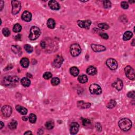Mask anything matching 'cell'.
<instances>
[{
    "label": "cell",
    "mask_w": 135,
    "mask_h": 135,
    "mask_svg": "<svg viewBox=\"0 0 135 135\" xmlns=\"http://www.w3.org/2000/svg\"><path fill=\"white\" fill-rule=\"evenodd\" d=\"M40 45H41V47L42 48L44 49V48H46V43H45L44 41H42L41 42V43H40Z\"/></svg>",
    "instance_id": "b9f144b4"
},
{
    "label": "cell",
    "mask_w": 135,
    "mask_h": 135,
    "mask_svg": "<svg viewBox=\"0 0 135 135\" xmlns=\"http://www.w3.org/2000/svg\"><path fill=\"white\" fill-rule=\"evenodd\" d=\"M79 129V125L77 122H73L70 126V132L72 135H75L78 133Z\"/></svg>",
    "instance_id": "8fae6325"
},
{
    "label": "cell",
    "mask_w": 135,
    "mask_h": 135,
    "mask_svg": "<svg viewBox=\"0 0 135 135\" xmlns=\"http://www.w3.org/2000/svg\"><path fill=\"white\" fill-rule=\"evenodd\" d=\"M70 53L73 56H77L81 52V48L79 44L74 43L70 47Z\"/></svg>",
    "instance_id": "277c9868"
},
{
    "label": "cell",
    "mask_w": 135,
    "mask_h": 135,
    "mask_svg": "<svg viewBox=\"0 0 135 135\" xmlns=\"http://www.w3.org/2000/svg\"><path fill=\"white\" fill-rule=\"evenodd\" d=\"M21 17H22L23 20H24L25 22H30L32 19V14L30 12L25 11L23 13Z\"/></svg>",
    "instance_id": "9a60e30c"
},
{
    "label": "cell",
    "mask_w": 135,
    "mask_h": 135,
    "mask_svg": "<svg viewBox=\"0 0 135 135\" xmlns=\"http://www.w3.org/2000/svg\"><path fill=\"white\" fill-rule=\"evenodd\" d=\"M99 35H100V36L101 37H102V38L104 39L107 40L109 38L108 35H107V34H106V33H101L99 34Z\"/></svg>",
    "instance_id": "60d3db41"
},
{
    "label": "cell",
    "mask_w": 135,
    "mask_h": 135,
    "mask_svg": "<svg viewBox=\"0 0 135 135\" xmlns=\"http://www.w3.org/2000/svg\"><path fill=\"white\" fill-rule=\"evenodd\" d=\"M116 105V101L115 100H111L107 104V107L109 109H112L113 108H114Z\"/></svg>",
    "instance_id": "4dcf8cb0"
},
{
    "label": "cell",
    "mask_w": 135,
    "mask_h": 135,
    "mask_svg": "<svg viewBox=\"0 0 135 135\" xmlns=\"http://www.w3.org/2000/svg\"><path fill=\"white\" fill-rule=\"evenodd\" d=\"M47 26L50 29H53L55 28L56 26V23L55 21L52 19H49L47 22Z\"/></svg>",
    "instance_id": "cb8c5ba5"
},
{
    "label": "cell",
    "mask_w": 135,
    "mask_h": 135,
    "mask_svg": "<svg viewBox=\"0 0 135 135\" xmlns=\"http://www.w3.org/2000/svg\"><path fill=\"white\" fill-rule=\"evenodd\" d=\"M77 105L80 108L86 109L89 108L91 106V104L89 102H85L84 101H79L77 102Z\"/></svg>",
    "instance_id": "ac0fdd59"
},
{
    "label": "cell",
    "mask_w": 135,
    "mask_h": 135,
    "mask_svg": "<svg viewBox=\"0 0 135 135\" xmlns=\"http://www.w3.org/2000/svg\"><path fill=\"white\" fill-rule=\"evenodd\" d=\"M20 63L23 68H27L29 67V59L27 58H23L21 59V60L20 61Z\"/></svg>",
    "instance_id": "44dd1931"
},
{
    "label": "cell",
    "mask_w": 135,
    "mask_h": 135,
    "mask_svg": "<svg viewBox=\"0 0 135 135\" xmlns=\"http://www.w3.org/2000/svg\"><path fill=\"white\" fill-rule=\"evenodd\" d=\"M78 80L81 84H85L88 81V77L86 75H81L78 77Z\"/></svg>",
    "instance_id": "d4e9b609"
},
{
    "label": "cell",
    "mask_w": 135,
    "mask_h": 135,
    "mask_svg": "<svg viewBox=\"0 0 135 135\" xmlns=\"http://www.w3.org/2000/svg\"><path fill=\"white\" fill-rule=\"evenodd\" d=\"M29 121L32 124H34L37 120V116L34 113H31L29 117Z\"/></svg>",
    "instance_id": "f546056e"
},
{
    "label": "cell",
    "mask_w": 135,
    "mask_h": 135,
    "mask_svg": "<svg viewBox=\"0 0 135 135\" xmlns=\"http://www.w3.org/2000/svg\"><path fill=\"white\" fill-rule=\"evenodd\" d=\"M89 90L92 94L99 95L102 93V89L100 86L96 84H93L90 85L89 87Z\"/></svg>",
    "instance_id": "8992f818"
},
{
    "label": "cell",
    "mask_w": 135,
    "mask_h": 135,
    "mask_svg": "<svg viewBox=\"0 0 135 135\" xmlns=\"http://www.w3.org/2000/svg\"><path fill=\"white\" fill-rule=\"evenodd\" d=\"M131 121L128 118H123L119 121V127L123 131H128L131 128Z\"/></svg>",
    "instance_id": "7a4b0ae2"
},
{
    "label": "cell",
    "mask_w": 135,
    "mask_h": 135,
    "mask_svg": "<svg viewBox=\"0 0 135 135\" xmlns=\"http://www.w3.org/2000/svg\"><path fill=\"white\" fill-rule=\"evenodd\" d=\"M112 86L117 90H121L123 88V82L121 79H118L112 84Z\"/></svg>",
    "instance_id": "2e32d148"
},
{
    "label": "cell",
    "mask_w": 135,
    "mask_h": 135,
    "mask_svg": "<svg viewBox=\"0 0 135 135\" xmlns=\"http://www.w3.org/2000/svg\"><path fill=\"white\" fill-rule=\"evenodd\" d=\"M21 83L23 86L27 87L30 86V85L31 84V81H30V79H28V78L24 77L21 79Z\"/></svg>",
    "instance_id": "7402d4cb"
},
{
    "label": "cell",
    "mask_w": 135,
    "mask_h": 135,
    "mask_svg": "<svg viewBox=\"0 0 135 135\" xmlns=\"http://www.w3.org/2000/svg\"><path fill=\"white\" fill-rule=\"evenodd\" d=\"M21 30H22V27H21V25L20 24L16 23V24L14 25V27L13 28V31L15 33L20 32L21 31Z\"/></svg>",
    "instance_id": "83f0119b"
},
{
    "label": "cell",
    "mask_w": 135,
    "mask_h": 135,
    "mask_svg": "<svg viewBox=\"0 0 135 135\" xmlns=\"http://www.w3.org/2000/svg\"><path fill=\"white\" fill-rule=\"evenodd\" d=\"M18 125V122L15 120H12L9 123L8 125V127L11 130H13L16 129V127H17Z\"/></svg>",
    "instance_id": "4316f807"
},
{
    "label": "cell",
    "mask_w": 135,
    "mask_h": 135,
    "mask_svg": "<svg viewBox=\"0 0 135 135\" xmlns=\"http://www.w3.org/2000/svg\"><path fill=\"white\" fill-rule=\"evenodd\" d=\"M125 72L126 77L131 80H134L135 79V70L131 67L128 65L125 68Z\"/></svg>",
    "instance_id": "5b68a950"
},
{
    "label": "cell",
    "mask_w": 135,
    "mask_h": 135,
    "mask_svg": "<svg viewBox=\"0 0 135 135\" xmlns=\"http://www.w3.org/2000/svg\"><path fill=\"white\" fill-rule=\"evenodd\" d=\"M87 73L90 75H94L97 74V70L94 67H93V66H90V67L87 68Z\"/></svg>",
    "instance_id": "d6986e66"
},
{
    "label": "cell",
    "mask_w": 135,
    "mask_h": 135,
    "mask_svg": "<svg viewBox=\"0 0 135 135\" xmlns=\"http://www.w3.org/2000/svg\"><path fill=\"white\" fill-rule=\"evenodd\" d=\"M103 7L105 9H109L111 6V3L109 1H104L103 2Z\"/></svg>",
    "instance_id": "836d02e7"
},
{
    "label": "cell",
    "mask_w": 135,
    "mask_h": 135,
    "mask_svg": "<svg viewBox=\"0 0 135 135\" xmlns=\"http://www.w3.org/2000/svg\"><path fill=\"white\" fill-rule=\"evenodd\" d=\"M32 133L30 131H27V132H25L24 133V135H32Z\"/></svg>",
    "instance_id": "bcb514c9"
},
{
    "label": "cell",
    "mask_w": 135,
    "mask_h": 135,
    "mask_svg": "<svg viewBox=\"0 0 135 135\" xmlns=\"http://www.w3.org/2000/svg\"><path fill=\"white\" fill-rule=\"evenodd\" d=\"M106 65L110 69L115 70L118 67V63L115 59L113 58L108 59L106 61Z\"/></svg>",
    "instance_id": "ba28073f"
},
{
    "label": "cell",
    "mask_w": 135,
    "mask_h": 135,
    "mask_svg": "<svg viewBox=\"0 0 135 135\" xmlns=\"http://www.w3.org/2000/svg\"><path fill=\"white\" fill-rule=\"evenodd\" d=\"M63 62V58L60 56H57L53 62V65L56 68H60Z\"/></svg>",
    "instance_id": "7c38bea8"
},
{
    "label": "cell",
    "mask_w": 135,
    "mask_h": 135,
    "mask_svg": "<svg viewBox=\"0 0 135 135\" xmlns=\"http://www.w3.org/2000/svg\"><path fill=\"white\" fill-rule=\"evenodd\" d=\"M22 119H23V120L27 121V119H28V118H27V117H26V116H25V117H23L22 118Z\"/></svg>",
    "instance_id": "7dc6e473"
},
{
    "label": "cell",
    "mask_w": 135,
    "mask_h": 135,
    "mask_svg": "<svg viewBox=\"0 0 135 135\" xmlns=\"http://www.w3.org/2000/svg\"><path fill=\"white\" fill-rule=\"evenodd\" d=\"M121 8L124 9H127L129 7V4L126 1H123L121 3Z\"/></svg>",
    "instance_id": "f35d334b"
},
{
    "label": "cell",
    "mask_w": 135,
    "mask_h": 135,
    "mask_svg": "<svg viewBox=\"0 0 135 135\" xmlns=\"http://www.w3.org/2000/svg\"><path fill=\"white\" fill-rule=\"evenodd\" d=\"M45 126H46V127L47 128V129L50 130V129L53 128V127L54 126V124L53 121H47L46 122Z\"/></svg>",
    "instance_id": "f1b7e54d"
},
{
    "label": "cell",
    "mask_w": 135,
    "mask_h": 135,
    "mask_svg": "<svg viewBox=\"0 0 135 135\" xmlns=\"http://www.w3.org/2000/svg\"><path fill=\"white\" fill-rule=\"evenodd\" d=\"M82 124L84 126H88L91 124V122L90 120L88 119H86V118H82Z\"/></svg>",
    "instance_id": "d6a6232c"
},
{
    "label": "cell",
    "mask_w": 135,
    "mask_h": 135,
    "mask_svg": "<svg viewBox=\"0 0 135 135\" xmlns=\"http://www.w3.org/2000/svg\"><path fill=\"white\" fill-rule=\"evenodd\" d=\"M134 41H135V39H134L133 40H132V43H131V45H132V46H133V43H135Z\"/></svg>",
    "instance_id": "c3c4849f"
},
{
    "label": "cell",
    "mask_w": 135,
    "mask_h": 135,
    "mask_svg": "<svg viewBox=\"0 0 135 135\" xmlns=\"http://www.w3.org/2000/svg\"><path fill=\"white\" fill-rule=\"evenodd\" d=\"M12 7V13L13 14H16L19 13L21 9V4L20 2L18 1H12L11 2Z\"/></svg>",
    "instance_id": "52a82bcc"
},
{
    "label": "cell",
    "mask_w": 135,
    "mask_h": 135,
    "mask_svg": "<svg viewBox=\"0 0 135 135\" xmlns=\"http://www.w3.org/2000/svg\"><path fill=\"white\" fill-rule=\"evenodd\" d=\"M19 79L18 77L14 75V76H7L3 79V84L8 87H14L18 85Z\"/></svg>",
    "instance_id": "6da1fadb"
},
{
    "label": "cell",
    "mask_w": 135,
    "mask_h": 135,
    "mask_svg": "<svg viewBox=\"0 0 135 135\" xmlns=\"http://www.w3.org/2000/svg\"><path fill=\"white\" fill-rule=\"evenodd\" d=\"M15 108L20 113L21 115H25L27 114L28 110L27 108H25L24 107H22L20 105H16Z\"/></svg>",
    "instance_id": "e0dca14e"
},
{
    "label": "cell",
    "mask_w": 135,
    "mask_h": 135,
    "mask_svg": "<svg viewBox=\"0 0 135 135\" xmlns=\"http://www.w3.org/2000/svg\"><path fill=\"white\" fill-rule=\"evenodd\" d=\"M50 8L53 10H59L60 9V6L57 2L56 1H50L48 3Z\"/></svg>",
    "instance_id": "5bb4252c"
},
{
    "label": "cell",
    "mask_w": 135,
    "mask_h": 135,
    "mask_svg": "<svg viewBox=\"0 0 135 135\" xmlns=\"http://www.w3.org/2000/svg\"><path fill=\"white\" fill-rule=\"evenodd\" d=\"M24 49L28 53H31L33 51V48L29 44H26L24 46Z\"/></svg>",
    "instance_id": "e575fe53"
},
{
    "label": "cell",
    "mask_w": 135,
    "mask_h": 135,
    "mask_svg": "<svg viewBox=\"0 0 135 135\" xmlns=\"http://www.w3.org/2000/svg\"><path fill=\"white\" fill-rule=\"evenodd\" d=\"M98 27L101 29L103 30H108L109 28V25L106 23H100V24H98Z\"/></svg>",
    "instance_id": "d590c367"
},
{
    "label": "cell",
    "mask_w": 135,
    "mask_h": 135,
    "mask_svg": "<svg viewBox=\"0 0 135 135\" xmlns=\"http://www.w3.org/2000/svg\"><path fill=\"white\" fill-rule=\"evenodd\" d=\"M129 2H130V3H134L135 1H129Z\"/></svg>",
    "instance_id": "681fc988"
},
{
    "label": "cell",
    "mask_w": 135,
    "mask_h": 135,
    "mask_svg": "<svg viewBox=\"0 0 135 135\" xmlns=\"http://www.w3.org/2000/svg\"><path fill=\"white\" fill-rule=\"evenodd\" d=\"M77 24L79 27L81 28H84L86 29H89L91 24V21L90 20L86 21H78Z\"/></svg>",
    "instance_id": "30bf717a"
},
{
    "label": "cell",
    "mask_w": 135,
    "mask_h": 135,
    "mask_svg": "<svg viewBox=\"0 0 135 135\" xmlns=\"http://www.w3.org/2000/svg\"><path fill=\"white\" fill-rule=\"evenodd\" d=\"M52 77V73L50 72H45L43 75V77L46 80L50 79Z\"/></svg>",
    "instance_id": "74e56055"
},
{
    "label": "cell",
    "mask_w": 135,
    "mask_h": 135,
    "mask_svg": "<svg viewBox=\"0 0 135 135\" xmlns=\"http://www.w3.org/2000/svg\"><path fill=\"white\" fill-rule=\"evenodd\" d=\"M4 125L3 122H2V121L0 122V129H2V128L4 127Z\"/></svg>",
    "instance_id": "f6af8a7d"
},
{
    "label": "cell",
    "mask_w": 135,
    "mask_h": 135,
    "mask_svg": "<svg viewBox=\"0 0 135 135\" xmlns=\"http://www.w3.org/2000/svg\"><path fill=\"white\" fill-rule=\"evenodd\" d=\"M51 84H52L53 85V86H57L59 84H60V79H59L58 78H53L51 80Z\"/></svg>",
    "instance_id": "1f68e13d"
},
{
    "label": "cell",
    "mask_w": 135,
    "mask_h": 135,
    "mask_svg": "<svg viewBox=\"0 0 135 135\" xmlns=\"http://www.w3.org/2000/svg\"><path fill=\"white\" fill-rule=\"evenodd\" d=\"M2 33H3L4 36L6 37H9L11 33L10 31L9 30V29H8V28H4L3 30H2Z\"/></svg>",
    "instance_id": "8d00e7d4"
},
{
    "label": "cell",
    "mask_w": 135,
    "mask_h": 135,
    "mask_svg": "<svg viewBox=\"0 0 135 135\" xmlns=\"http://www.w3.org/2000/svg\"><path fill=\"white\" fill-rule=\"evenodd\" d=\"M12 50L13 52L16 54H20L21 53V49L19 46H12Z\"/></svg>",
    "instance_id": "484cf974"
},
{
    "label": "cell",
    "mask_w": 135,
    "mask_h": 135,
    "mask_svg": "<svg viewBox=\"0 0 135 135\" xmlns=\"http://www.w3.org/2000/svg\"><path fill=\"white\" fill-rule=\"evenodd\" d=\"M41 31L38 27L36 26L32 27L30 29V34L29 35V39L31 40H35L39 37Z\"/></svg>",
    "instance_id": "3957f363"
},
{
    "label": "cell",
    "mask_w": 135,
    "mask_h": 135,
    "mask_svg": "<svg viewBox=\"0 0 135 135\" xmlns=\"http://www.w3.org/2000/svg\"><path fill=\"white\" fill-rule=\"evenodd\" d=\"M127 96L129 97V98H131L134 99L135 97V92L134 91L129 92V93H128Z\"/></svg>",
    "instance_id": "ab89813d"
},
{
    "label": "cell",
    "mask_w": 135,
    "mask_h": 135,
    "mask_svg": "<svg viewBox=\"0 0 135 135\" xmlns=\"http://www.w3.org/2000/svg\"><path fill=\"white\" fill-rule=\"evenodd\" d=\"M21 39V35L20 34H18L15 37L16 40H20Z\"/></svg>",
    "instance_id": "7bdbcfd3"
},
{
    "label": "cell",
    "mask_w": 135,
    "mask_h": 135,
    "mask_svg": "<svg viewBox=\"0 0 135 135\" xmlns=\"http://www.w3.org/2000/svg\"><path fill=\"white\" fill-rule=\"evenodd\" d=\"M132 35H133L131 31H128L125 32L124 35H123V40H125V41L129 40L132 37Z\"/></svg>",
    "instance_id": "ffe728a7"
},
{
    "label": "cell",
    "mask_w": 135,
    "mask_h": 135,
    "mask_svg": "<svg viewBox=\"0 0 135 135\" xmlns=\"http://www.w3.org/2000/svg\"><path fill=\"white\" fill-rule=\"evenodd\" d=\"M1 111L4 116L6 117H9L11 115L12 110V108L10 106L6 105L2 108Z\"/></svg>",
    "instance_id": "9c48e42d"
},
{
    "label": "cell",
    "mask_w": 135,
    "mask_h": 135,
    "mask_svg": "<svg viewBox=\"0 0 135 135\" xmlns=\"http://www.w3.org/2000/svg\"><path fill=\"white\" fill-rule=\"evenodd\" d=\"M91 48L93 50V51L96 52H100L105 51L106 48L105 46H101L99 44H91Z\"/></svg>",
    "instance_id": "4fadbf2b"
},
{
    "label": "cell",
    "mask_w": 135,
    "mask_h": 135,
    "mask_svg": "<svg viewBox=\"0 0 135 135\" xmlns=\"http://www.w3.org/2000/svg\"><path fill=\"white\" fill-rule=\"evenodd\" d=\"M70 72L71 74L74 77H76L79 74V70L76 67H72L70 68Z\"/></svg>",
    "instance_id": "603a6c76"
},
{
    "label": "cell",
    "mask_w": 135,
    "mask_h": 135,
    "mask_svg": "<svg viewBox=\"0 0 135 135\" xmlns=\"http://www.w3.org/2000/svg\"><path fill=\"white\" fill-rule=\"evenodd\" d=\"M0 5H1V11L3 9V5H4V2L3 1H1L0 2Z\"/></svg>",
    "instance_id": "ee69618b"
}]
</instances>
